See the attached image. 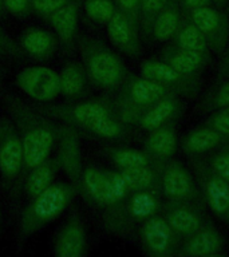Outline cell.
<instances>
[{
    "label": "cell",
    "mask_w": 229,
    "mask_h": 257,
    "mask_svg": "<svg viewBox=\"0 0 229 257\" xmlns=\"http://www.w3.org/2000/svg\"><path fill=\"white\" fill-rule=\"evenodd\" d=\"M107 34L110 40L117 47L126 48L132 44V26L124 12H114L111 19L107 22Z\"/></svg>",
    "instance_id": "14"
},
{
    "label": "cell",
    "mask_w": 229,
    "mask_h": 257,
    "mask_svg": "<svg viewBox=\"0 0 229 257\" xmlns=\"http://www.w3.org/2000/svg\"><path fill=\"white\" fill-rule=\"evenodd\" d=\"M24 166L23 145L15 123L0 118V174L4 180L15 181Z\"/></svg>",
    "instance_id": "5"
},
{
    "label": "cell",
    "mask_w": 229,
    "mask_h": 257,
    "mask_svg": "<svg viewBox=\"0 0 229 257\" xmlns=\"http://www.w3.org/2000/svg\"><path fill=\"white\" fill-rule=\"evenodd\" d=\"M74 193L75 190L70 184L56 182L32 197L20 217L19 244L59 217L72 200Z\"/></svg>",
    "instance_id": "2"
},
{
    "label": "cell",
    "mask_w": 229,
    "mask_h": 257,
    "mask_svg": "<svg viewBox=\"0 0 229 257\" xmlns=\"http://www.w3.org/2000/svg\"><path fill=\"white\" fill-rule=\"evenodd\" d=\"M214 170L224 181L229 182V154H222L214 160Z\"/></svg>",
    "instance_id": "36"
},
{
    "label": "cell",
    "mask_w": 229,
    "mask_h": 257,
    "mask_svg": "<svg viewBox=\"0 0 229 257\" xmlns=\"http://www.w3.org/2000/svg\"><path fill=\"white\" fill-rule=\"evenodd\" d=\"M177 24H178V18H177L174 12H162L157 18L156 23H154V30H153V32H154L156 39L168 40L176 32Z\"/></svg>",
    "instance_id": "28"
},
{
    "label": "cell",
    "mask_w": 229,
    "mask_h": 257,
    "mask_svg": "<svg viewBox=\"0 0 229 257\" xmlns=\"http://www.w3.org/2000/svg\"><path fill=\"white\" fill-rule=\"evenodd\" d=\"M156 208V200L148 193H137L130 201V213L136 218H146L154 213Z\"/></svg>",
    "instance_id": "27"
},
{
    "label": "cell",
    "mask_w": 229,
    "mask_h": 257,
    "mask_svg": "<svg viewBox=\"0 0 229 257\" xmlns=\"http://www.w3.org/2000/svg\"><path fill=\"white\" fill-rule=\"evenodd\" d=\"M84 11L96 23L107 24L116 10L111 0H84Z\"/></svg>",
    "instance_id": "25"
},
{
    "label": "cell",
    "mask_w": 229,
    "mask_h": 257,
    "mask_svg": "<svg viewBox=\"0 0 229 257\" xmlns=\"http://www.w3.org/2000/svg\"><path fill=\"white\" fill-rule=\"evenodd\" d=\"M86 75L99 87L112 88L124 76V66L110 50L98 40L83 38L80 42Z\"/></svg>",
    "instance_id": "3"
},
{
    "label": "cell",
    "mask_w": 229,
    "mask_h": 257,
    "mask_svg": "<svg viewBox=\"0 0 229 257\" xmlns=\"http://www.w3.org/2000/svg\"><path fill=\"white\" fill-rule=\"evenodd\" d=\"M8 110L22 138L24 168L30 170L50 158L55 145L56 127L15 99L8 102Z\"/></svg>",
    "instance_id": "1"
},
{
    "label": "cell",
    "mask_w": 229,
    "mask_h": 257,
    "mask_svg": "<svg viewBox=\"0 0 229 257\" xmlns=\"http://www.w3.org/2000/svg\"><path fill=\"white\" fill-rule=\"evenodd\" d=\"M193 22L201 32H212L218 26V15L210 8L198 7L193 12Z\"/></svg>",
    "instance_id": "31"
},
{
    "label": "cell",
    "mask_w": 229,
    "mask_h": 257,
    "mask_svg": "<svg viewBox=\"0 0 229 257\" xmlns=\"http://www.w3.org/2000/svg\"><path fill=\"white\" fill-rule=\"evenodd\" d=\"M60 162L58 158H47L35 168L30 169L27 180L24 182V190L26 194L31 200L32 197L38 196L44 189H47L54 180L56 172L59 170Z\"/></svg>",
    "instance_id": "9"
},
{
    "label": "cell",
    "mask_w": 229,
    "mask_h": 257,
    "mask_svg": "<svg viewBox=\"0 0 229 257\" xmlns=\"http://www.w3.org/2000/svg\"><path fill=\"white\" fill-rule=\"evenodd\" d=\"M148 149L157 156H170L176 149V138L170 130L154 128L148 138Z\"/></svg>",
    "instance_id": "19"
},
{
    "label": "cell",
    "mask_w": 229,
    "mask_h": 257,
    "mask_svg": "<svg viewBox=\"0 0 229 257\" xmlns=\"http://www.w3.org/2000/svg\"><path fill=\"white\" fill-rule=\"evenodd\" d=\"M108 111L103 104L95 103V102H83V103L74 104L68 111V119L72 123L87 128L88 132L94 133L96 126L107 118Z\"/></svg>",
    "instance_id": "11"
},
{
    "label": "cell",
    "mask_w": 229,
    "mask_h": 257,
    "mask_svg": "<svg viewBox=\"0 0 229 257\" xmlns=\"http://www.w3.org/2000/svg\"><path fill=\"white\" fill-rule=\"evenodd\" d=\"M60 94L66 96H78L86 86V71L79 64L70 63L59 72Z\"/></svg>",
    "instance_id": "13"
},
{
    "label": "cell",
    "mask_w": 229,
    "mask_h": 257,
    "mask_svg": "<svg viewBox=\"0 0 229 257\" xmlns=\"http://www.w3.org/2000/svg\"><path fill=\"white\" fill-rule=\"evenodd\" d=\"M221 248L220 237L217 233L205 230L194 236L188 244V252L194 256H206L217 252Z\"/></svg>",
    "instance_id": "18"
},
{
    "label": "cell",
    "mask_w": 229,
    "mask_h": 257,
    "mask_svg": "<svg viewBox=\"0 0 229 257\" xmlns=\"http://www.w3.org/2000/svg\"><path fill=\"white\" fill-rule=\"evenodd\" d=\"M75 144L74 141H67V138H63V150H62V157H59L58 160L59 162H63L64 168L68 170V174L72 177H75L78 182L80 184L79 178L75 176V172L79 173V164L78 161H75V156H78V153L75 152ZM82 176V173H79Z\"/></svg>",
    "instance_id": "32"
},
{
    "label": "cell",
    "mask_w": 229,
    "mask_h": 257,
    "mask_svg": "<svg viewBox=\"0 0 229 257\" xmlns=\"http://www.w3.org/2000/svg\"><path fill=\"white\" fill-rule=\"evenodd\" d=\"M145 244L153 252L161 253L169 246L170 241V228L164 220L160 218H152L146 221L142 229Z\"/></svg>",
    "instance_id": "12"
},
{
    "label": "cell",
    "mask_w": 229,
    "mask_h": 257,
    "mask_svg": "<svg viewBox=\"0 0 229 257\" xmlns=\"http://www.w3.org/2000/svg\"><path fill=\"white\" fill-rule=\"evenodd\" d=\"M164 87L156 80L150 79H138L134 83L130 84V98L137 104H149L156 102L164 95Z\"/></svg>",
    "instance_id": "15"
},
{
    "label": "cell",
    "mask_w": 229,
    "mask_h": 257,
    "mask_svg": "<svg viewBox=\"0 0 229 257\" xmlns=\"http://www.w3.org/2000/svg\"><path fill=\"white\" fill-rule=\"evenodd\" d=\"M216 102L220 107H226V106H229V82L225 83L220 88V91L217 92Z\"/></svg>",
    "instance_id": "39"
},
{
    "label": "cell",
    "mask_w": 229,
    "mask_h": 257,
    "mask_svg": "<svg viewBox=\"0 0 229 257\" xmlns=\"http://www.w3.org/2000/svg\"><path fill=\"white\" fill-rule=\"evenodd\" d=\"M80 185L83 192L92 202H95L102 206L114 205L108 190L107 178H106V170L98 168H86L80 176Z\"/></svg>",
    "instance_id": "8"
},
{
    "label": "cell",
    "mask_w": 229,
    "mask_h": 257,
    "mask_svg": "<svg viewBox=\"0 0 229 257\" xmlns=\"http://www.w3.org/2000/svg\"><path fill=\"white\" fill-rule=\"evenodd\" d=\"M121 174L124 177L129 190H144L148 186H150L153 182V173L148 168V165L137 166V168L122 169Z\"/></svg>",
    "instance_id": "21"
},
{
    "label": "cell",
    "mask_w": 229,
    "mask_h": 257,
    "mask_svg": "<svg viewBox=\"0 0 229 257\" xmlns=\"http://www.w3.org/2000/svg\"><path fill=\"white\" fill-rule=\"evenodd\" d=\"M166 0H142V7L148 14H156L157 11L162 10Z\"/></svg>",
    "instance_id": "38"
},
{
    "label": "cell",
    "mask_w": 229,
    "mask_h": 257,
    "mask_svg": "<svg viewBox=\"0 0 229 257\" xmlns=\"http://www.w3.org/2000/svg\"><path fill=\"white\" fill-rule=\"evenodd\" d=\"M68 2L71 0H31V8L39 15L48 16Z\"/></svg>",
    "instance_id": "33"
},
{
    "label": "cell",
    "mask_w": 229,
    "mask_h": 257,
    "mask_svg": "<svg viewBox=\"0 0 229 257\" xmlns=\"http://www.w3.org/2000/svg\"><path fill=\"white\" fill-rule=\"evenodd\" d=\"M220 142V134L216 130H209V128H202L192 133L186 138V149L190 152L201 153L206 152L209 149L214 148Z\"/></svg>",
    "instance_id": "20"
},
{
    "label": "cell",
    "mask_w": 229,
    "mask_h": 257,
    "mask_svg": "<svg viewBox=\"0 0 229 257\" xmlns=\"http://www.w3.org/2000/svg\"><path fill=\"white\" fill-rule=\"evenodd\" d=\"M16 84L36 102H50L60 94L59 74L46 66L23 68L16 75Z\"/></svg>",
    "instance_id": "4"
},
{
    "label": "cell",
    "mask_w": 229,
    "mask_h": 257,
    "mask_svg": "<svg viewBox=\"0 0 229 257\" xmlns=\"http://www.w3.org/2000/svg\"><path fill=\"white\" fill-rule=\"evenodd\" d=\"M189 177L182 169L173 168L166 172L164 177V192L166 196L180 198L189 192Z\"/></svg>",
    "instance_id": "17"
},
{
    "label": "cell",
    "mask_w": 229,
    "mask_h": 257,
    "mask_svg": "<svg viewBox=\"0 0 229 257\" xmlns=\"http://www.w3.org/2000/svg\"><path fill=\"white\" fill-rule=\"evenodd\" d=\"M87 249L86 233L79 217L74 216L66 222L55 241V256L58 257H80Z\"/></svg>",
    "instance_id": "6"
},
{
    "label": "cell",
    "mask_w": 229,
    "mask_h": 257,
    "mask_svg": "<svg viewBox=\"0 0 229 257\" xmlns=\"http://www.w3.org/2000/svg\"><path fill=\"white\" fill-rule=\"evenodd\" d=\"M120 3L121 8L125 10V11H130V10H134L137 7V4L140 0H117Z\"/></svg>",
    "instance_id": "40"
},
{
    "label": "cell",
    "mask_w": 229,
    "mask_h": 257,
    "mask_svg": "<svg viewBox=\"0 0 229 257\" xmlns=\"http://www.w3.org/2000/svg\"><path fill=\"white\" fill-rule=\"evenodd\" d=\"M213 127H214L216 132L229 136V108H226V110H224V111L214 116Z\"/></svg>",
    "instance_id": "37"
},
{
    "label": "cell",
    "mask_w": 229,
    "mask_h": 257,
    "mask_svg": "<svg viewBox=\"0 0 229 257\" xmlns=\"http://www.w3.org/2000/svg\"><path fill=\"white\" fill-rule=\"evenodd\" d=\"M4 8L15 16H26L31 11V0H3Z\"/></svg>",
    "instance_id": "34"
},
{
    "label": "cell",
    "mask_w": 229,
    "mask_h": 257,
    "mask_svg": "<svg viewBox=\"0 0 229 257\" xmlns=\"http://www.w3.org/2000/svg\"><path fill=\"white\" fill-rule=\"evenodd\" d=\"M0 54L8 56H15L19 58L22 55L20 48L14 43V40L0 28Z\"/></svg>",
    "instance_id": "35"
},
{
    "label": "cell",
    "mask_w": 229,
    "mask_h": 257,
    "mask_svg": "<svg viewBox=\"0 0 229 257\" xmlns=\"http://www.w3.org/2000/svg\"><path fill=\"white\" fill-rule=\"evenodd\" d=\"M174 104L170 100H162L160 103H157L153 108H150L142 118H141V124L145 128L154 130L158 128L169 116L173 114Z\"/></svg>",
    "instance_id": "23"
},
{
    "label": "cell",
    "mask_w": 229,
    "mask_h": 257,
    "mask_svg": "<svg viewBox=\"0 0 229 257\" xmlns=\"http://www.w3.org/2000/svg\"><path fill=\"white\" fill-rule=\"evenodd\" d=\"M20 44L24 52L38 59H44L55 50V38L42 28H30L24 32Z\"/></svg>",
    "instance_id": "10"
},
{
    "label": "cell",
    "mask_w": 229,
    "mask_h": 257,
    "mask_svg": "<svg viewBox=\"0 0 229 257\" xmlns=\"http://www.w3.org/2000/svg\"><path fill=\"white\" fill-rule=\"evenodd\" d=\"M210 208L216 213H225L229 209V185L222 178H213L206 188Z\"/></svg>",
    "instance_id": "16"
},
{
    "label": "cell",
    "mask_w": 229,
    "mask_h": 257,
    "mask_svg": "<svg viewBox=\"0 0 229 257\" xmlns=\"http://www.w3.org/2000/svg\"><path fill=\"white\" fill-rule=\"evenodd\" d=\"M4 11H6V8H4L3 0H0V15H2V14H3Z\"/></svg>",
    "instance_id": "42"
},
{
    "label": "cell",
    "mask_w": 229,
    "mask_h": 257,
    "mask_svg": "<svg viewBox=\"0 0 229 257\" xmlns=\"http://www.w3.org/2000/svg\"><path fill=\"white\" fill-rule=\"evenodd\" d=\"M79 0H71L47 16L62 43H71L78 28Z\"/></svg>",
    "instance_id": "7"
},
{
    "label": "cell",
    "mask_w": 229,
    "mask_h": 257,
    "mask_svg": "<svg viewBox=\"0 0 229 257\" xmlns=\"http://www.w3.org/2000/svg\"><path fill=\"white\" fill-rule=\"evenodd\" d=\"M180 46L182 51L201 52L205 48V40L202 32L196 26H188L180 35Z\"/></svg>",
    "instance_id": "29"
},
{
    "label": "cell",
    "mask_w": 229,
    "mask_h": 257,
    "mask_svg": "<svg viewBox=\"0 0 229 257\" xmlns=\"http://www.w3.org/2000/svg\"><path fill=\"white\" fill-rule=\"evenodd\" d=\"M112 161L114 164L121 169L137 168V166H145L148 165V158L142 153L130 149H120L112 153Z\"/></svg>",
    "instance_id": "26"
},
{
    "label": "cell",
    "mask_w": 229,
    "mask_h": 257,
    "mask_svg": "<svg viewBox=\"0 0 229 257\" xmlns=\"http://www.w3.org/2000/svg\"><path fill=\"white\" fill-rule=\"evenodd\" d=\"M141 74L145 79L156 82H173L178 78V72L174 71L170 64L161 63L156 60H149L142 63Z\"/></svg>",
    "instance_id": "22"
},
{
    "label": "cell",
    "mask_w": 229,
    "mask_h": 257,
    "mask_svg": "<svg viewBox=\"0 0 229 257\" xmlns=\"http://www.w3.org/2000/svg\"><path fill=\"white\" fill-rule=\"evenodd\" d=\"M217 2H224V0H217Z\"/></svg>",
    "instance_id": "43"
},
{
    "label": "cell",
    "mask_w": 229,
    "mask_h": 257,
    "mask_svg": "<svg viewBox=\"0 0 229 257\" xmlns=\"http://www.w3.org/2000/svg\"><path fill=\"white\" fill-rule=\"evenodd\" d=\"M206 2L208 0H186V3L189 4V6H192V7H202L204 4H206Z\"/></svg>",
    "instance_id": "41"
},
{
    "label": "cell",
    "mask_w": 229,
    "mask_h": 257,
    "mask_svg": "<svg viewBox=\"0 0 229 257\" xmlns=\"http://www.w3.org/2000/svg\"><path fill=\"white\" fill-rule=\"evenodd\" d=\"M201 63V52H193V51H182L177 54L172 60H170V66L176 72L180 74H189L193 70L198 67Z\"/></svg>",
    "instance_id": "30"
},
{
    "label": "cell",
    "mask_w": 229,
    "mask_h": 257,
    "mask_svg": "<svg viewBox=\"0 0 229 257\" xmlns=\"http://www.w3.org/2000/svg\"><path fill=\"white\" fill-rule=\"evenodd\" d=\"M200 221L192 212L185 209H177L169 216V226L184 234H192L198 229Z\"/></svg>",
    "instance_id": "24"
}]
</instances>
